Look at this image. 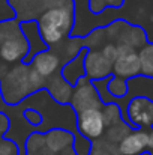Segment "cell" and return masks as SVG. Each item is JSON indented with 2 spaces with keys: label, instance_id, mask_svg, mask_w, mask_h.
Returning <instances> with one entry per match:
<instances>
[{
  "label": "cell",
  "instance_id": "1",
  "mask_svg": "<svg viewBox=\"0 0 153 155\" xmlns=\"http://www.w3.org/2000/svg\"><path fill=\"white\" fill-rule=\"evenodd\" d=\"M71 105L75 111L78 134L90 142L99 140L111 125L123 120L119 105L102 103L87 77L81 78L74 87Z\"/></svg>",
  "mask_w": 153,
  "mask_h": 155
},
{
  "label": "cell",
  "instance_id": "2",
  "mask_svg": "<svg viewBox=\"0 0 153 155\" xmlns=\"http://www.w3.org/2000/svg\"><path fill=\"white\" fill-rule=\"evenodd\" d=\"M36 23L42 41L48 47H56L71 38V32L75 26V6L51 8L36 20Z\"/></svg>",
  "mask_w": 153,
  "mask_h": 155
},
{
  "label": "cell",
  "instance_id": "3",
  "mask_svg": "<svg viewBox=\"0 0 153 155\" xmlns=\"http://www.w3.org/2000/svg\"><path fill=\"white\" fill-rule=\"evenodd\" d=\"M8 6L14 11L15 20L20 23L36 21L51 8L75 6L74 0H8Z\"/></svg>",
  "mask_w": 153,
  "mask_h": 155
},
{
  "label": "cell",
  "instance_id": "4",
  "mask_svg": "<svg viewBox=\"0 0 153 155\" xmlns=\"http://www.w3.org/2000/svg\"><path fill=\"white\" fill-rule=\"evenodd\" d=\"M126 124L132 130L153 128V100L147 95L132 97L126 105Z\"/></svg>",
  "mask_w": 153,
  "mask_h": 155
},
{
  "label": "cell",
  "instance_id": "5",
  "mask_svg": "<svg viewBox=\"0 0 153 155\" xmlns=\"http://www.w3.org/2000/svg\"><path fill=\"white\" fill-rule=\"evenodd\" d=\"M113 60H110L105 54L99 50H89L86 60H84V68H86V77L90 81L102 80L107 77L113 75Z\"/></svg>",
  "mask_w": 153,
  "mask_h": 155
},
{
  "label": "cell",
  "instance_id": "6",
  "mask_svg": "<svg viewBox=\"0 0 153 155\" xmlns=\"http://www.w3.org/2000/svg\"><path fill=\"white\" fill-rule=\"evenodd\" d=\"M147 130H132L117 145V155H143L147 152Z\"/></svg>",
  "mask_w": 153,
  "mask_h": 155
},
{
  "label": "cell",
  "instance_id": "7",
  "mask_svg": "<svg viewBox=\"0 0 153 155\" xmlns=\"http://www.w3.org/2000/svg\"><path fill=\"white\" fill-rule=\"evenodd\" d=\"M20 27H21V32H23V35L26 36L27 42H29V54L24 57L23 63L29 65L36 54L48 50V45L42 41L36 21H24V23H20Z\"/></svg>",
  "mask_w": 153,
  "mask_h": 155
},
{
  "label": "cell",
  "instance_id": "8",
  "mask_svg": "<svg viewBox=\"0 0 153 155\" xmlns=\"http://www.w3.org/2000/svg\"><path fill=\"white\" fill-rule=\"evenodd\" d=\"M87 51H89V48L83 47V48L80 50V53H78L74 59H71V60L62 68V77H63V80H65L69 86H72V87H75L77 83H78L81 78L86 77L84 60H86Z\"/></svg>",
  "mask_w": 153,
  "mask_h": 155
},
{
  "label": "cell",
  "instance_id": "9",
  "mask_svg": "<svg viewBox=\"0 0 153 155\" xmlns=\"http://www.w3.org/2000/svg\"><path fill=\"white\" fill-rule=\"evenodd\" d=\"M140 65H141V77L153 80V42H147L144 47L138 50Z\"/></svg>",
  "mask_w": 153,
  "mask_h": 155
},
{
  "label": "cell",
  "instance_id": "10",
  "mask_svg": "<svg viewBox=\"0 0 153 155\" xmlns=\"http://www.w3.org/2000/svg\"><path fill=\"white\" fill-rule=\"evenodd\" d=\"M21 114H23V117H24V120L32 127V130H33V133L42 125V122H44V116H42V113L39 111V110H33V108H24V111H21Z\"/></svg>",
  "mask_w": 153,
  "mask_h": 155
},
{
  "label": "cell",
  "instance_id": "11",
  "mask_svg": "<svg viewBox=\"0 0 153 155\" xmlns=\"http://www.w3.org/2000/svg\"><path fill=\"white\" fill-rule=\"evenodd\" d=\"M147 139H149V143H147V152L153 154V128L147 130Z\"/></svg>",
  "mask_w": 153,
  "mask_h": 155
},
{
  "label": "cell",
  "instance_id": "12",
  "mask_svg": "<svg viewBox=\"0 0 153 155\" xmlns=\"http://www.w3.org/2000/svg\"><path fill=\"white\" fill-rule=\"evenodd\" d=\"M150 155H153V154H150Z\"/></svg>",
  "mask_w": 153,
  "mask_h": 155
}]
</instances>
